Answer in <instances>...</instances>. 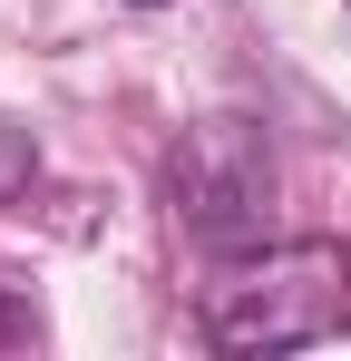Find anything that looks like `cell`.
Wrapping results in <instances>:
<instances>
[{
  "label": "cell",
  "mask_w": 351,
  "mask_h": 361,
  "mask_svg": "<svg viewBox=\"0 0 351 361\" xmlns=\"http://www.w3.org/2000/svg\"><path fill=\"white\" fill-rule=\"evenodd\" d=\"M205 342L234 361H273V352H312L351 322V254L342 244H254L225 254V274L195 302Z\"/></svg>",
  "instance_id": "cell-1"
},
{
  "label": "cell",
  "mask_w": 351,
  "mask_h": 361,
  "mask_svg": "<svg viewBox=\"0 0 351 361\" xmlns=\"http://www.w3.org/2000/svg\"><path fill=\"white\" fill-rule=\"evenodd\" d=\"M166 195L176 225L205 254H254L273 235V147L254 118H205L166 147Z\"/></svg>",
  "instance_id": "cell-2"
},
{
  "label": "cell",
  "mask_w": 351,
  "mask_h": 361,
  "mask_svg": "<svg viewBox=\"0 0 351 361\" xmlns=\"http://www.w3.org/2000/svg\"><path fill=\"white\" fill-rule=\"evenodd\" d=\"M30 332H39V302H30V283H10V274H0V352H10V342H30Z\"/></svg>",
  "instance_id": "cell-3"
},
{
  "label": "cell",
  "mask_w": 351,
  "mask_h": 361,
  "mask_svg": "<svg viewBox=\"0 0 351 361\" xmlns=\"http://www.w3.org/2000/svg\"><path fill=\"white\" fill-rule=\"evenodd\" d=\"M30 166H39L30 127H0V195H10V185H30Z\"/></svg>",
  "instance_id": "cell-4"
},
{
  "label": "cell",
  "mask_w": 351,
  "mask_h": 361,
  "mask_svg": "<svg viewBox=\"0 0 351 361\" xmlns=\"http://www.w3.org/2000/svg\"><path fill=\"white\" fill-rule=\"evenodd\" d=\"M137 10H156V0H137Z\"/></svg>",
  "instance_id": "cell-5"
}]
</instances>
